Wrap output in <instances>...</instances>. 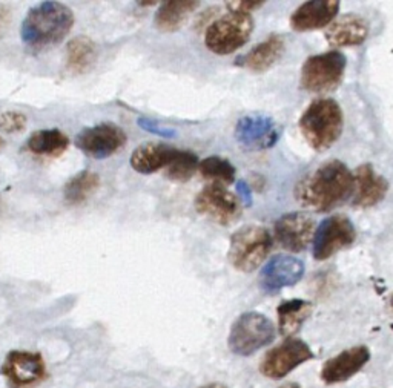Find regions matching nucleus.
I'll list each match as a JSON object with an SVG mask.
<instances>
[{
    "instance_id": "f704fd0d",
    "label": "nucleus",
    "mask_w": 393,
    "mask_h": 388,
    "mask_svg": "<svg viewBox=\"0 0 393 388\" xmlns=\"http://www.w3.org/2000/svg\"><path fill=\"white\" fill-rule=\"evenodd\" d=\"M279 388H302V387H299V385L295 384V382H289V384H284V385H281V387H279Z\"/></svg>"
},
{
    "instance_id": "39448f33",
    "label": "nucleus",
    "mask_w": 393,
    "mask_h": 388,
    "mask_svg": "<svg viewBox=\"0 0 393 388\" xmlns=\"http://www.w3.org/2000/svg\"><path fill=\"white\" fill-rule=\"evenodd\" d=\"M348 59L340 51H329L311 56L304 61L299 74V87L306 92L322 94L332 92L340 87Z\"/></svg>"
},
{
    "instance_id": "c756f323",
    "label": "nucleus",
    "mask_w": 393,
    "mask_h": 388,
    "mask_svg": "<svg viewBox=\"0 0 393 388\" xmlns=\"http://www.w3.org/2000/svg\"><path fill=\"white\" fill-rule=\"evenodd\" d=\"M137 123L142 129L151 132V134H154V135H158V137H163V138H171V137L177 135V132L174 129L161 128L157 121H154L152 119H148V117H140L137 120Z\"/></svg>"
},
{
    "instance_id": "6e6552de",
    "label": "nucleus",
    "mask_w": 393,
    "mask_h": 388,
    "mask_svg": "<svg viewBox=\"0 0 393 388\" xmlns=\"http://www.w3.org/2000/svg\"><path fill=\"white\" fill-rule=\"evenodd\" d=\"M357 239L353 223L344 215H330L322 220L313 235L312 255L317 261H326L335 253L348 249Z\"/></svg>"
},
{
    "instance_id": "cd10ccee",
    "label": "nucleus",
    "mask_w": 393,
    "mask_h": 388,
    "mask_svg": "<svg viewBox=\"0 0 393 388\" xmlns=\"http://www.w3.org/2000/svg\"><path fill=\"white\" fill-rule=\"evenodd\" d=\"M198 165H200V161L194 152L179 149V152H177V155H175V158L172 160L171 165L166 167L165 172L169 180L184 183L194 177V174L198 169Z\"/></svg>"
},
{
    "instance_id": "a878e982",
    "label": "nucleus",
    "mask_w": 393,
    "mask_h": 388,
    "mask_svg": "<svg viewBox=\"0 0 393 388\" xmlns=\"http://www.w3.org/2000/svg\"><path fill=\"white\" fill-rule=\"evenodd\" d=\"M100 188V175L92 170H80L64 186V198L68 204H82Z\"/></svg>"
},
{
    "instance_id": "9b49d317",
    "label": "nucleus",
    "mask_w": 393,
    "mask_h": 388,
    "mask_svg": "<svg viewBox=\"0 0 393 388\" xmlns=\"http://www.w3.org/2000/svg\"><path fill=\"white\" fill-rule=\"evenodd\" d=\"M126 140L125 130L120 126L114 123H100L80 130L74 143L87 157L105 160L117 154L126 144Z\"/></svg>"
},
{
    "instance_id": "f8f14e48",
    "label": "nucleus",
    "mask_w": 393,
    "mask_h": 388,
    "mask_svg": "<svg viewBox=\"0 0 393 388\" xmlns=\"http://www.w3.org/2000/svg\"><path fill=\"white\" fill-rule=\"evenodd\" d=\"M0 373L11 388H34L48 376L43 356L25 350L8 353Z\"/></svg>"
},
{
    "instance_id": "473e14b6",
    "label": "nucleus",
    "mask_w": 393,
    "mask_h": 388,
    "mask_svg": "<svg viewBox=\"0 0 393 388\" xmlns=\"http://www.w3.org/2000/svg\"><path fill=\"white\" fill-rule=\"evenodd\" d=\"M238 192H240V200H243L249 206L252 203V189L244 180L238 183Z\"/></svg>"
},
{
    "instance_id": "393cba45",
    "label": "nucleus",
    "mask_w": 393,
    "mask_h": 388,
    "mask_svg": "<svg viewBox=\"0 0 393 388\" xmlns=\"http://www.w3.org/2000/svg\"><path fill=\"white\" fill-rule=\"evenodd\" d=\"M97 45L87 36H77L66 45V68L73 74H83L94 65Z\"/></svg>"
},
{
    "instance_id": "7ed1b4c3",
    "label": "nucleus",
    "mask_w": 393,
    "mask_h": 388,
    "mask_svg": "<svg viewBox=\"0 0 393 388\" xmlns=\"http://www.w3.org/2000/svg\"><path fill=\"white\" fill-rule=\"evenodd\" d=\"M299 130L313 151L330 149L343 134L344 115L334 98H317L299 119Z\"/></svg>"
},
{
    "instance_id": "72a5a7b5",
    "label": "nucleus",
    "mask_w": 393,
    "mask_h": 388,
    "mask_svg": "<svg viewBox=\"0 0 393 388\" xmlns=\"http://www.w3.org/2000/svg\"><path fill=\"white\" fill-rule=\"evenodd\" d=\"M202 388H228V387L223 385V384L215 382V384H207V385H205V387H202Z\"/></svg>"
},
{
    "instance_id": "bb28decb",
    "label": "nucleus",
    "mask_w": 393,
    "mask_h": 388,
    "mask_svg": "<svg viewBox=\"0 0 393 388\" xmlns=\"http://www.w3.org/2000/svg\"><path fill=\"white\" fill-rule=\"evenodd\" d=\"M198 172L206 180L217 184H232L235 181V167L229 160L221 157H207L200 161Z\"/></svg>"
},
{
    "instance_id": "2eb2a0df",
    "label": "nucleus",
    "mask_w": 393,
    "mask_h": 388,
    "mask_svg": "<svg viewBox=\"0 0 393 388\" xmlns=\"http://www.w3.org/2000/svg\"><path fill=\"white\" fill-rule=\"evenodd\" d=\"M315 235V220L303 212H290L280 216L275 223V238L283 249L303 252L312 243Z\"/></svg>"
},
{
    "instance_id": "7c9ffc66",
    "label": "nucleus",
    "mask_w": 393,
    "mask_h": 388,
    "mask_svg": "<svg viewBox=\"0 0 393 388\" xmlns=\"http://www.w3.org/2000/svg\"><path fill=\"white\" fill-rule=\"evenodd\" d=\"M266 2L265 0H235V2H226L229 13H244L251 14L252 11L258 10Z\"/></svg>"
},
{
    "instance_id": "f257e3e1",
    "label": "nucleus",
    "mask_w": 393,
    "mask_h": 388,
    "mask_svg": "<svg viewBox=\"0 0 393 388\" xmlns=\"http://www.w3.org/2000/svg\"><path fill=\"white\" fill-rule=\"evenodd\" d=\"M355 183L344 163L330 160L322 163L295 186V198L302 206L318 212H330L348 200Z\"/></svg>"
},
{
    "instance_id": "2f4dec72",
    "label": "nucleus",
    "mask_w": 393,
    "mask_h": 388,
    "mask_svg": "<svg viewBox=\"0 0 393 388\" xmlns=\"http://www.w3.org/2000/svg\"><path fill=\"white\" fill-rule=\"evenodd\" d=\"M10 15H11L10 6L0 5V37L3 36V33L8 28V23H10Z\"/></svg>"
},
{
    "instance_id": "423d86ee",
    "label": "nucleus",
    "mask_w": 393,
    "mask_h": 388,
    "mask_svg": "<svg viewBox=\"0 0 393 388\" xmlns=\"http://www.w3.org/2000/svg\"><path fill=\"white\" fill-rule=\"evenodd\" d=\"M276 336L274 322L258 312H246L230 327L228 344L237 356H251L269 345Z\"/></svg>"
},
{
    "instance_id": "b1692460",
    "label": "nucleus",
    "mask_w": 393,
    "mask_h": 388,
    "mask_svg": "<svg viewBox=\"0 0 393 388\" xmlns=\"http://www.w3.org/2000/svg\"><path fill=\"white\" fill-rule=\"evenodd\" d=\"M313 312V304L304 299H289L283 301L276 308L279 313V330L283 336L290 338L303 327Z\"/></svg>"
},
{
    "instance_id": "412c9836",
    "label": "nucleus",
    "mask_w": 393,
    "mask_h": 388,
    "mask_svg": "<svg viewBox=\"0 0 393 388\" xmlns=\"http://www.w3.org/2000/svg\"><path fill=\"white\" fill-rule=\"evenodd\" d=\"M69 147V138L60 129H38L27 140L25 149L37 157L59 158Z\"/></svg>"
},
{
    "instance_id": "6ab92c4d",
    "label": "nucleus",
    "mask_w": 393,
    "mask_h": 388,
    "mask_svg": "<svg viewBox=\"0 0 393 388\" xmlns=\"http://www.w3.org/2000/svg\"><path fill=\"white\" fill-rule=\"evenodd\" d=\"M371 27L358 14H344L335 19L326 29V40L330 46H357L366 42Z\"/></svg>"
},
{
    "instance_id": "0eeeda50",
    "label": "nucleus",
    "mask_w": 393,
    "mask_h": 388,
    "mask_svg": "<svg viewBox=\"0 0 393 388\" xmlns=\"http://www.w3.org/2000/svg\"><path fill=\"white\" fill-rule=\"evenodd\" d=\"M253 33L251 14L229 13L212 22L206 29L205 43L207 50L217 56H229L248 43Z\"/></svg>"
},
{
    "instance_id": "f03ea898",
    "label": "nucleus",
    "mask_w": 393,
    "mask_h": 388,
    "mask_svg": "<svg viewBox=\"0 0 393 388\" xmlns=\"http://www.w3.org/2000/svg\"><path fill=\"white\" fill-rule=\"evenodd\" d=\"M74 13L61 2H42L31 8L20 27L22 42L33 51L56 46L71 33Z\"/></svg>"
},
{
    "instance_id": "4468645a",
    "label": "nucleus",
    "mask_w": 393,
    "mask_h": 388,
    "mask_svg": "<svg viewBox=\"0 0 393 388\" xmlns=\"http://www.w3.org/2000/svg\"><path fill=\"white\" fill-rule=\"evenodd\" d=\"M304 276V262L290 255H276L265 264L258 276L260 289L266 294H275L280 290L302 281Z\"/></svg>"
},
{
    "instance_id": "dca6fc26",
    "label": "nucleus",
    "mask_w": 393,
    "mask_h": 388,
    "mask_svg": "<svg viewBox=\"0 0 393 388\" xmlns=\"http://www.w3.org/2000/svg\"><path fill=\"white\" fill-rule=\"evenodd\" d=\"M369 361H371V350L366 345L352 347L326 361L320 376L327 385L341 384L363 370Z\"/></svg>"
},
{
    "instance_id": "f3484780",
    "label": "nucleus",
    "mask_w": 393,
    "mask_h": 388,
    "mask_svg": "<svg viewBox=\"0 0 393 388\" xmlns=\"http://www.w3.org/2000/svg\"><path fill=\"white\" fill-rule=\"evenodd\" d=\"M340 11L338 0H312L298 6L290 15V27L298 33L326 28Z\"/></svg>"
},
{
    "instance_id": "1a4fd4ad",
    "label": "nucleus",
    "mask_w": 393,
    "mask_h": 388,
    "mask_svg": "<svg viewBox=\"0 0 393 388\" xmlns=\"http://www.w3.org/2000/svg\"><path fill=\"white\" fill-rule=\"evenodd\" d=\"M195 211L226 227L240 220L243 204L242 200L225 186L212 183L195 197Z\"/></svg>"
},
{
    "instance_id": "ddd939ff",
    "label": "nucleus",
    "mask_w": 393,
    "mask_h": 388,
    "mask_svg": "<svg viewBox=\"0 0 393 388\" xmlns=\"http://www.w3.org/2000/svg\"><path fill=\"white\" fill-rule=\"evenodd\" d=\"M280 138V128L269 115H244L235 125L237 143L248 151H266L276 144Z\"/></svg>"
},
{
    "instance_id": "4c0bfd02",
    "label": "nucleus",
    "mask_w": 393,
    "mask_h": 388,
    "mask_svg": "<svg viewBox=\"0 0 393 388\" xmlns=\"http://www.w3.org/2000/svg\"><path fill=\"white\" fill-rule=\"evenodd\" d=\"M3 144H5V142L2 140V137H0V147H3Z\"/></svg>"
},
{
    "instance_id": "9d476101",
    "label": "nucleus",
    "mask_w": 393,
    "mask_h": 388,
    "mask_svg": "<svg viewBox=\"0 0 393 388\" xmlns=\"http://www.w3.org/2000/svg\"><path fill=\"white\" fill-rule=\"evenodd\" d=\"M312 348L303 339L288 338L269 350L260 362V373L269 379H283L302 364L313 359Z\"/></svg>"
},
{
    "instance_id": "aec40b11",
    "label": "nucleus",
    "mask_w": 393,
    "mask_h": 388,
    "mask_svg": "<svg viewBox=\"0 0 393 388\" xmlns=\"http://www.w3.org/2000/svg\"><path fill=\"white\" fill-rule=\"evenodd\" d=\"M179 149L166 143H143L133 152L129 158L131 167L135 172L149 175L171 165Z\"/></svg>"
},
{
    "instance_id": "a211bd4d",
    "label": "nucleus",
    "mask_w": 393,
    "mask_h": 388,
    "mask_svg": "<svg viewBox=\"0 0 393 388\" xmlns=\"http://www.w3.org/2000/svg\"><path fill=\"white\" fill-rule=\"evenodd\" d=\"M353 183H355L353 204L357 207H372L378 204L389 192L387 180L376 174L371 163L357 167L355 174H353Z\"/></svg>"
},
{
    "instance_id": "c85d7f7f",
    "label": "nucleus",
    "mask_w": 393,
    "mask_h": 388,
    "mask_svg": "<svg viewBox=\"0 0 393 388\" xmlns=\"http://www.w3.org/2000/svg\"><path fill=\"white\" fill-rule=\"evenodd\" d=\"M28 123L27 115L19 111H6L0 114V130L6 134H15L25 129Z\"/></svg>"
},
{
    "instance_id": "e433bc0d",
    "label": "nucleus",
    "mask_w": 393,
    "mask_h": 388,
    "mask_svg": "<svg viewBox=\"0 0 393 388\" xmlns=\"http://www.w3.org/2000/svg\"><path fill=\"white\" fill-rule=\"evenodd\" d=\"M156 3L157 2H140L138 5H140V6H151V5H156Z\"/></svg>"
},
{
    "instance_id": "20e7f679",
    "label": "nucleus",
    "mask_w": 393,
    "mask_h": 388,
    "mask_svg": "<svg viewBox=\"0 0 393 388\" xmlns=\"http://www.w3.org/2000/svg\"><path fill=\"white\" fill-rule=\"evenodd\" d=\"M272 246L274 239L267 229L257 224H248L230 237L228 258L237 270L251 274L265 262Z\"/></svg>"
},
{
    "instance_id": "5701e85b",
    "label": "nucleus",
    "mask_w": 393,
    "mask_h": 388,
    "mask_svg": "<svg viewBox=\"0 0 393 388\" xmlns=\"http://www.w3.org/2000/svg\"><path fill=\"white\" fill-rule=\"evenodd\" d=\"M284 50H286L284 38L274 34L253 46L244 57V65L253 73H265L281 59Z\"/></svg>"
},
{
    "instance_id": "c9c22d12",
    "label": "nucleus",
    "mask_w": 393,
    "mask_h": 388,
    "mask_svg": "<svg viewBox=\"0 0 393 388\" xmlns=\"http://www.w3.org/2000/svg\"><path fill=\"white\" fill-rule=\"evenodd\" d=\"M389 308H390V312H393V293L390 294V298H389Z\"/></svg>"
},
{
    "instance_id": "4be33fe9",
    "label": "nucleus",
    "mask_w": 393,
    "mask_h": 388,
    "mask_svg": "<svg viewBox=\"0 0 393 388\" xmlns=\"http://www.w3.org/2000/svg\"><path fill=\"white\" fill-rule=\"evenodd\" d=\"M200 5L202 3L195 0H168L161 3L154 19L156 28L161 33H175L186 23Z\"/></svg>"
}]
</instances>
